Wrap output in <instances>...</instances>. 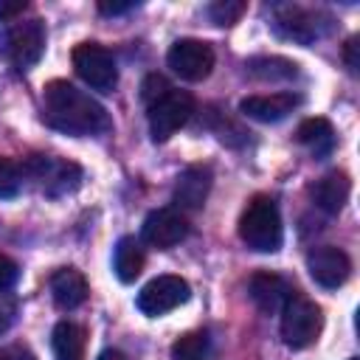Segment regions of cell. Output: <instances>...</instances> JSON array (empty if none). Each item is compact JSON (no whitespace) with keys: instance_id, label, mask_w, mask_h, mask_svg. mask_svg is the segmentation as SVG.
Returning a JSON list of instances; mask_svg holds the SVG:
<instances>
[{"instance_id":"obj_1","label":"cell","mask_w":360,"mask_h":360,"mask_svg":"<svg viewBox=\"0 0 360 360\" xmlns=\"http://www.w3.org/2000/svg\"><path fill=\"white\" fill-rule=\"evenodd\" d=\"M42 118L48 127L65 135H104L110 132L112 121L107 110L84 90L73 87L70 82H48L42 90Z\"/></svg>"},{"instance_id":"obj_2","label":"cell","mask_w":360,"mask_h":360,"mask_svg":"<svg viewBox=\"0 0 360 360\" xmlns=\"http://www.w3.org/2000/svg\"><path fill=\"white\" fill-rule=\"evenodd\" d=\"M239 239L256 253H276L284 242L281 214L273 197L256 194L239 217Z\"/></svg>"},{"instance_id":"obj_3","label":"cell","mask_w":360,"mask_h":360,"mask_svg":"<svg viewBox=\"0 0 360 360\" xmlns=\"http://www.w3.org/2000/svg\"><path fill=\"white\" fill-rule=\"evenodd\" d=\"M321 329H323L321 307L312 298L292 290V295L281 307V340L290 349H307L318 340Z\"/></svg>"},{"instance_id":"obj_4","label":"cell","mask_w":360,"mask_h":360,"mask_svg":"<svg viewBox=\"0 0 360 360\" xmlns=\"http://www.w3.org/2000/svg\"><path fill=\"white\" fill-rule=\"evenodd\" d=\"M20 169H22V183L31 180L48 197L70 194L82 180V169L76 163L53 155H31L28 160L20 163Z\"/></svg>"},{"instance_id":"obj_5","label":"cell","mask_w":360,"mask_h":360,"mask_svg":"<svg viewBox=\"0 0 360 360\" xmlns=\"http://www.w3.org/2000/svg\"><path fill=\"white\" fill-rule=\"evenodd\" d=\"M194 112V98L186 90H166L160 98L146 104V121H149V135L155 143L169 141Z\"/></svg>"},{"instance_id":"obj_6","label":"cell","mask_w":360,"mask_h":360,"mask_svg":"<svg viewBox=\"0 0 360 360\" xmlns=\"http://www.w3.org/2000/svg\"><path fill=\"white\" fill-rule=\"evenodd\" d=\"M73 68H76L79 79L98 93H112L118 84V65H115L112 53L98 42L76 45L73 48Z\"/></svg>"},{"instance_id":"obj_7","label":"cell","mask_w":360,"mask_h":360,"mask_svg":"<svg viewBox=\"0 0 360 360\" xmlns=\"http://www.w3.org/2000/svg\"><path fill=\"white\" fill-rule=\"evenodd\" d=\"M3 48L11 65H17L20 70L31 68L39 62L42 51H45V22L31 17L22 22H11L6 37H3Z\"/></svg>"},{"instance_id":"obj_8","label":"cell","mask_w":360,"mask_h":360,"mask_svg":"<svg viewBox=\"0 0 360 360\" xmlns=\"http://www.w3.org/2000/svg\"><path fill=\"white\" fill-rule=\"evenodd\" d=\"M188 298H191V287H188L186 278H180V276H158L149 284H143V290L138 292L135 304H138V309L143 315L158 318V315H166V312L177 309Z\"/></svg>"},{"instance_id":"obj_9","label":"cell","mask_w":360,"mask_h":360,"mask_svg":"<svg viewBox=\"0 0 360 360\" xmlns=\"http://www.w3.org/2000/svg\"><path fill=\"white\" fill-rule=\"evenodd\" d=\"M166 62L183 82H202L214 70V48L202 39H177L169 48Z\"/></svg>"},{"instance_id":"obj_10","label":"cell","mask_w":360,"mask_h":360,"mask_svg":"<svg viewBox=\"0 0 360 360\" xmlns=\"http://www.w3.org/2000/svg\"><path fill=\"white\" fill-rule=\"evenodd\" d=\"M141 236L146 245L158 250H169L188 236V219L177 208H155L146 214Z\"/></svg>"},{"instance_id":"obj_11","label":"cell","mask_w":360,"mask_h":360,"mask_svg":"<svg viewBox=\"0 0 360 360\" xmlns=\"http://www.w3.org/2000/svg\"><path fill=\"white\" fill-rule=\"evenodd\" d=\"M307 270H309L315 284H321L326 290H335L349 278L352 259L346 256V250H340L335 245H321V248H312L307 253Z\"/></svg>"},{"instance_id":"obj_12","label":"cell","mask_w":360,"mask_h":360,"mask_svg":"<svg viewBox=\"0 0 360 360\" xmlns=\"http://www.w3.org/2000/svg\"><path fill=\"white\" fill-rule=\"evenodd\" d=\"M318 20H326V17L312 8H301V6H281V8H276L273 28L284 39L309 45L312 39H318L323 34V22H318Z\"/></svg>"},{"instance_id":"obj_13","label":"cell","mask_w":360,"mask_h":360,"mask_svg":"<svg viewBox=\"0 0 360 360\" xmlns=\"http://www.w3.org/2000/svg\"><path fill=\"white\" fill-rule=\"evenodd\" d=\"M208 191H211V169L202 166V163H194V166H186L180 174H177V183H174V205L177 208H186V211H197L205 205L208 200Z\"/></svg>"},{"instance_id":"obj_14","label":"cell","mask_w":360,"mask_h":360,"mask_svg":"<svg viewBox=\"0 0 360 360\" xmlns=\"http://www.w3.org/2000/svg\"><path fill=\"white\" fill-rule=\"evenodd\" d=\"M301 104V98L295 93H267V96H248L239 101V112L262 121V124H276L281 118H287L295 107Z\"/></svg>"},{"instance_id":"obj_15","label":"cell","mask_w":360,"mask_h":360,"mask_svg":"<svg viewBox=\"0 0 360 360\" xmlns=\"http://www.w3.org/2000/svg\"><path fill=\"white\" fill-rule=\"evenodd\" d=\"M248 292H250V301H253L262 312L273 315V312H281L284 301L292 295V287H290L287 278H281L278 273L262 270V273H253V276H250Z\"/></svg>"},{"instance_id":"obj_16","label":"cell","mask_w":360,"mask_h":360,"mask_svg":"<svg viewBox=\"0 0 360 360\" xmlns=\"http://www.w3.org/2000/svg\"><path fill=\"white\" fill-rule=\"evenodd\" d=\"M87 281L76 267H59L51 276V298L59 309H76L87 301Z\"/></svg>"},{"instance_id":"obj_17","label":"cell","mask_w":360,"mask_h":360,"mask_svg":"<svg viewBox=\"0 0 360 360\" xmlns=\"http://www.w3.org/2000/svg\"><path fill=\"white\" fill-rule=\"evenodd\" d=\"M352 194V183H349V174L346 172H329L323 174L315 186H312V197H315V205L326 214H340L346 200Z\"/></svg>"},{"instance_id":"obj_18","label":"cell","mask_w":360,"mask_h":360,"mask_svg":"<svg viewBox=\"0 0 360 360\" xmlns=\"http://www.w3.org/2000/svg\"><path fill=\"white\" fill-rule=\"evenodd\" d=\"M295 138H298L301 146L309 149L312 158H326V155H332V149H335V129H332V124H329L326 118H321V115L301 121L298 129H295Z\"/></svg>"},{"instance_id":"obj_19","label":"cell","mask_w":360,"mask_h":360,"mask_svg":"<svg viewBox=\"0 0 360 360\" xmlns=\"http://www.w3.org/2000/svg\"><path fill=\"white\" fill-rule=\"evenodd\" d=\"M53 354L56 360H84V346H87V332L84 326L73 321H59L51 335Z\"/></svg>"},{"instance_id":"obj_20","label":"cell","mask_w":360,"mask_h":360,"mask_svg":"<svg viewBox=\"0 0 360 360\" xmlns=\"http://www.w3.org/2000/svg\"><path fill=\"white\" fill-rule=\"evenodd\" d=\"M112 267H115V276L124 284H129V281H135L141 276V270H143V250H141V245L132 236L118 239L115 253H112Z\"/></svg>"},{"instance_id":"obj_21","label":"cell","mask_w":360,"mask_h":360,"mask_svg":"<svg viewBox=\"0 0 360 360\" xmlns=\"http://www.w3.org/2000/svg\"><path fill=\"white\" fill-rule=\"evenodd\" d=\"M248 73L262 79V82H287L298 76V65L281 56H253L245 62Z\"/></svg>"},{"instance_id":"obj_22","label":"cell","mask_w":360,"mask_h":360,"mask_svg":"<svg viewBox=\"0 0 360 360\" xmlns=\"http://www.w3.org/2000/svg\"><path fill=\"white\" fill-rule=\"evenodd\" d=\"M172 360H211V338L205 332H186L172 343Z\"/></svg>"},{"instance_id":"obj_23","label":"cell","mask_w":360,"mask_h":360,"mask_svg":"<svg viewBox=\"0 0 360 360\" xmlns=\"http://www.w3.org/2000/svg\"><path fill=\"white\" fill-rule=\"evenodd\" d=\"M22 188V169L11 158H0V200H14Z\"/></svg>"},{"instance_id":"obj_24","label":"cell","mask_w":360,"mask_h":360,"mask_svg":"<svg viewBox=\"0 0 360 360\" xmlns=\"http://www.w3.org/2000/svg\"><path fill=\"white\" fill-rule=\"evenodd\" d=\"M245 3L242 0H219V3H211L208 6V17L217 22V25H231L236 22L242 14H245Z\"/></svg>"},{"instance_id":"obj_25","label":"cell","mask_w":360,"mask_h":360,"mask_svg":"<svg viewBox=\"0 0 360 360\" xmlns=\"http://www.w3.org/2000/svg\"><path fill=\"white\" fill-rule=\"evenodd\" d=\"M166 90H172V84H169L163 76L152 73V76H146L143 84H141V98H143V104H152V101L160 98Z\"/></svg>"},{"instance_id":"obj_26","label":"cell","mask_w":360,"mask_h":360,"mask_svg":"<svg viewBox=\"0 0 360 360\" xmlns=\"http://www.w3.org/2000/svg\"><path fill=\"white\" fill-rule=\"evenodd\" d=\"M17 278H20V267H17V262L8 259L6 253H0V292L11 290V287L17 284Z\"/></svg>"},{"instance_id":"obj_27","label":"cell","mask_w":360,"mask_h":360,"mask_svg":"<svg viewBox=\"0 0 360 360\" xmlns=\"http://www.w3.org/2000/svg\"><path fill=\"white\" fill-rule=\"evenodd\" d=\"M0 360H37V357H34V352H31L28 346H20V343H14V346H6V349H0Z\"/></svg>"},{"instance_id":"obj_28","label":"cell","mask_w":360,"mask_h":360,"mask_svg":"<svg viewBox=\"0 0 360 360\" xmlns=\"http://www.w3.org/2000/svg\"><path fill=\"white\" fill-rule=\"evenodd\" d=\"M25 0H0V20H14L17 14L25 11Z\"/></svg>"},{"instance_id":"obj_29","label":"cell","mask_w":360,"mask_h":360,"mask_svg":"<svg viewBox=\"0 0 360 360\" xmlns=\"http://www.w3.org/2000/svg\"><path fill=\"white\" fill-rule=\"evenodd\" d=\"M14 315H17V304L14 301H0V335L11 326Z\"/></svg>"},{"instance_id":"obj_30","label":"cell","mask_w":360,"mask_h":360,"mask_svg":"<svg viewBox=\"0 0 360 360\" xmlns=\"http://www.w3.org/2000/svg\"><path fill=\"white\" fill-rule=\"evenodd\" d=\"M138 3H98V11L101 14H107V17H115V14H127V11H132Z\"/></svg>"},{"instance_id":"obj_31","label":"cell","mask_w":360,"mask_h":360,"mask_svg":"<svg viewBox=\"0 0 360 360\" xmlns=\"http://www.w3.org/2000/svg\"><path fill=\"white\" fill-rule=\"evenodd\" d=\"M357 42H360V39H357V37H352V39L346 42V51H343L346 65H349V70H352V73H357V68H360V62H357V48H360V45H357Z\"/></svg>"},{"instance_id":"obj_32","label":"cell","mask_w":360,"mask_h":360,"mask_svg":"<svg viewBox=\"0 0 360 360\" xmlns=\"http://www.w3.org/2000/svg\"><path fill=\"white\" fill-rule=\"evenodd\" d=\"M96 360H127V357H124L118 349H104V352H101Z\"/></svg>"},{"instance_id":"obj_33","label":"cell","mask_w":360,"mask_h":360,"mask_svg":"<svg viewBox=\"0 0 360 360\" xmlns=\"http://www.w3.org/2000/svg\"><path fill=\"white\" fill-rule=\"evenodd\" d=\"M349 360H357V357H349Z\"/></svg>"}]
</instances>
